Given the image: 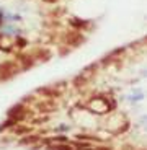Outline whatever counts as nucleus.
Returning <instances> with one entry per match:
<instances>
[{
	"label": "nucleus",
	"mask_w": 147,
	"mask_h": 150,
	"mask_svg": "<svg viewBox=\"0 0 147 150\" xmlns=\"http://www.w3.org/2000/svg\"><path fill=\"white\" fill-rule=\"evenodd\" d=\"M18 70H20V67H18V64L16 62H2L0 64V80H8V79H11V77H15L16 74H18Z\"/></svg>",
	"instance_id": "2"
},
{
	"label": "nucleus",
	"mask_w": 147,
	"mask_h": 150,
	"mask_svg": "<svg viewBox=\"0 0 147 150\" xmlns=\"http://www.w3.org/2000/svg\"><path fill=\"white\" fill-rule=\"evenodd\" d=\"M13 39H11L10 36H2L0 34V47L4 49V51H10L11 47H13Z\"/></svg>",
	"instance_id": "3"
},
{
	"label": "nucleus",
	"mask_w": 147,
	"mask_h": 150,
	"mask_svg": "<svg viewBox=\"0 0 147 150\" xmlns=\"http://www.w3.org/2000/svg\"><path fill=\"white\" fill-rule=\"evenodd\" d=\"M83 150H88V149H83Z\"/></svg>",
	"instance_id": "7"
},
{
	"label": "nucleus",
	"mask_w": 147,
	"mask_h": 150,
	"mask_svg": "<svg viewBox=\"0 0 147 150\" xmlns=\"http://www.w3.org/2000/svg\"><path fill=\"white\" fill-rule=\"evenodd\" d=\"M111 108H113V105H109L108 100H105V98H93L87 105V109L95 114H106Z\"/></svg>",
	"instance_id": "1"
},
{
	"label": "nucleus",
	"mask_w": 147,
	"mask_h": 150,
	"mask_svg": "<svg viewBox=\"0 0 147 150\" xmlns=\"http://www.w3.org/2000/svg\"><path fill=\"white\" fill-rule=\"evenodd\" d=\"M53 149L54 150H74L70 145H54Z\"/></svg>",
	"instance_id": "5"
},
{
	"label": "nucleus",
	"mask_w": 147,
	"mask_h": 150,
	"mask_svg": "<svg viewBox=\"0 0 147 150\" xmlns=\"http://www.w3.org/2000/svg\"><path fill=\"white\" fill-rule=\"evenodd\" d=\"M46 2H56V0H46Z\"/></svg>",
	"instance_id": "6"
},
{
	"label": "nucleus",
	"mask_w": 147,
	"mask_h": 150,
	"mask_svg": "<svg viewBox=\"0 0 147 150\" xmlns=\"http://www.w3.org/2000/svg\"><path fill=\"white\" fill-rule=\"evenodd\" d=\"M65 42H70V44H74V46H77V44H80L82 42V36H80L79 33H70V34H65Z\"/></svg>",
	"instance_id": "4"
}]
</instances>
